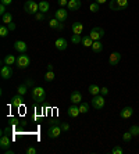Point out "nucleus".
I'll return each mask as SVG.
<instances>
[{
    "mask_svg": "<svg viewBox=\"0 0 139 154\" xmlns=\"http://www.w3.org/2000/svg\"><path fill=\"white\" fill-rule=\"evenodd\" d=\"M31 96H32L33 101H36V103H43L45 99H46V92H45V89L40 88V86H35V88H32V90H31Z\"/></svg>",
    "mask_w": 139,
    "mask_h": 154,
    "instance_id": "f257e3e1",
    "label": "nucleus"
},
{
    "mask_svg": "<svg viewBox=\"0 0 139 154\" xmlns=\"http://www.w3.org/2000/svg\"><path fill=\"white\" fill-rule=\"evenodd\" d=\"M24 11L27 14L36 15L39 13V3H36L33 0H27L24 3Z\"/></svg>",
    "mask_w": 139,
    "mask_h": 154,
    "instance_id": "f03ea898",
    "label": "nucleus"
},
{
    "mask_svg": "<svg viewBox=\"0 0 139 154\" xmlns=\"http://www.w3.org/2000/svg\"><path fill=\"white\" fill-rule=\"evenodd\" d=\"M109 8L113 11H121L128 8V0H110Z\"/></svg>",
    "mask_w": 139,
    "mask_h": 154,
    "instance_id": "7ed1b4c3",
    "label": "nucleus"
},
{
    "mask_svg": "<svg viewBox=\"0 0 139 154\" xmlns=\"http://www.w3.org/2000/svg\"><path fill=\"white\" fill-rule=\"evenodd\" d=\"M17 67L18 68H21V69H25V68H28L29 65H31V57H29L27 53H22L21 56H18L17 58Z\"/></svg>",
    "mask_w": 139,
    "mask_h": 154,
    "instance_id": "20e7f679",
    "label": "nucleus"
},
{
    "mask_svg": "<svg viewBox=\"0 0 139 154\" xmlns=\"http://www.w3.org/2000/svg\"><path fill=\"white\" fill-rule=\"evenodd\" d=\"M90 104H92V107L95 108V110H103L104 106H106L104 96H103V94H96V96H93Z\"/></svg>",
    "mask_w": 139,
    "mask_h": 154,
    "instance_id": "39448f33",
    "label": "nucleus"
},
{
    "mask_svg": "<svg viewBox=\"0 0 139 154\" xmlns=\"http://www.w3.org/2000/svg\"><path fill=\"white\" fill-rule=\"evenodd\" d=\"M61 132H63V129H61L58 122L57 124H52L49 131H47V136H49L50 139H57V137L61 135Z\"/></svg>",
    "mask_w": 139,
    "mask_h": 154,
    "instance_id": "423d86ee",
    "label": "nucleus"
},
{
    "mask_svg": "<svg viewBox=\"0 0 139 154\" xmlns=\"http://www.w3.org/2000/svg\"><path fill=\"white\" fill-rule=\"evenodd\" d=\"M89 36L93 39V42H95V40H102L104 38V29L100 28V26H95L89 32Z\"/></svg>",
    "mask_w": 139,
    "mask_h": 154,
    "instance_id": "0eeeda50",
    "label": "nucleus"
},
{
    "mask_svg": "<svg viewBox=\"0 0 139 154\" xmlns=\"http://www.w3.org/2000/svg\"><path fill=\"white\" fill-rule=\"evenodd\" d=\"M120 61H121V53H118V51H113V53L109 56V64H110L111 67L118 65Z\"/></svg>",
    "mask_w": 139,
    "mask_h": 154,
    "instance_id": "6e6552de",
    "label": "nucleus"
},
{
    "mask_svg": "<svg viewBox=\"0 0 139 154\" xmlns=\"http://www.w3.org/2000/svg\"><path fill=\"white\" fill-rule=\"evenodd\" d=\"M0 76L3 79H10L11 76H13V69H11V65H6L3 64V67H2V69H0Z\"/></svg>",
    "mask_w": 139,
    "mask_h": 154,
    "instance_id": "1a4fd4ad",
    "label": "nucleus"
},
{
    "mask_svg": "<svg viewBox=\"0 0 139 154\" xmlns=\"http://www.w3.org/2000/svg\"><path fill=\"white\" fill-rule=\"evenodd\" d=\"M11 146V139L8 137V135H2V137H0V149L2 150H7V149H10Z\"/></svg>",
    "mask_w": 139,
    "mask_h": 154,
    "instance_id": "9d476101",
    "label": "nucleus"
},
{
    "mask_svg": "<svg viewBox=\"0 0 139 154\" xmlns=\"http://www.w3.org/2000/svg\"><path fill=\"white\" fill-rule=\"evenodd\" d=\"M67 114H68V117H71V118H77V117L81 114V111H79V106H77V104H71V106L67 108Z\"/></svg>",
    "mask_w": 139,
    "mask_h": 154,
    "instance_id": "9b49d317",
    "label": "nucleus"
},
{
    "mask_svg": "<svg viewBox=\"0 0 139 154\" xmlns=\"http://www.w3.org/2000/svg\"><path fill=\"white\" fill-rule=\"evenodd\" d=\"M54 47H56L57 50H60V51H64L65 49L68 47V43H67V40H65L64 38H57L56 42H54Z\"/></svg>",
    "mask_w": 139,
    "mask_h": 154,
    "instance_id": "f8f14e48",
    "label": "nucleus"
},
{
    "mask_svg": "<svg viewBox=\"0 0 139 154\" xmlns=\"http://www.w3.org/2000/svg\"><path fill=\"white\" fill-rule=\"evenodd\" d=\"M14 49L15 51H18V53H27V50H28V45L24 42V40H17V42L14 43Z\"/></svg>",
    "mask_w": 139,
    "mask_h": 154,
    "instance_id": "ddd939ff",
    "label": "nucleus"
},
{
    "mask_svg": "<svg viewBox=\"0 0 139 154\" xmlns=\"http://www.w3.org/2000/svg\"><path fill=\"white\" fill-rule=\"evenodd\" d=\"M49 26L52 29H56V31H63L64 29V22H60L57 18H52L49 22Z\"/></svg>",
    "mask_w": 139,
    "mask_h": 154,
    "instance_id": "4468645a",
    "label": "nucleus"
},
{
    "mask_svg": "<svg viewBox=\"0 0 139 154\" xmlns=\"http://www.w3.org/2000/svg\"><path fill=\"white\" fill-rule=\"evenodd\" d=\"M67 17H68V13H67V11H65L63 7L54 11V18H57L60 22H64L65 20H67Z\"/></svg>",
    "mask_w": 139,
    "mask_h": 154,
    "instance_id": "2eb2a0df",
    "label": "nucleus"
},
{
    "mask_svg": "<svg viewBox=\"0 0 139 154\" xmlns=\"http://www.w3.org/2000/svg\"><path fill=\"white\" fill-rule=\"evenodd\" d=\"M132 115H134V108L132 107H124L120 111V117L122 119H128V118H131Z\"/></svg>",
    "mask_w": 139,
    "mask_h": 154,
    "instance_id": "dca6fc26",
    "label": "nucleus"
},
{
    "mask_svg": "<svg viewBox=\"0 0 139 154\" xmlns=\"http://www.w3.org/2000/svg\"><path fill=\"white\" fill-rule=\"evenodd\" d=\"M70 101H71L72 104H79L82 101V94L79 90H74L71 93V96H70Z\"/></svg>",
    "mask_w": 139,
    "mask_h": 154,
    "instance_id": "f3484780",
    "label": "nucleus"
},
{
    "mask_svg": "<svg viewBox=\"0 0 139 154\" xmlns=\"http://www.w3.org/2000/svg\"><path fill=\"white\" fill-rule=\"evenodd\" d=\"M11 104H13L14 107H21L22 104H24V96L17 93L15 96H13V99H11Z\"/></svg>",
    "mask_w": 139,
    "mask_h": 154,
    "instance_id": "a211bd4d",
    "label": "nucleus"
},
{
    "mask_svg": "<svg viewBox=\"0 0 139 154\" xmlns=\"http://www.w3.org/2000/svg\"><path fill=\"white\" fill-rule=\"evenodd\" d=\"M68 10H71V11H77L81 8V0H70L68 2Z\"/></svg>",
    "mask_w": 139,
    "mask_h": 154,
    "instance_id": "6ab92c4d",
    "label": "nucleus"
},
{
    "mask_svg": "<svg viewBox=\"0 0 139 154\" xmlns=\"http://www.w3.org/2000/svg\"><path fill=\"white\" fill-rule=\"evenodd\" d=\"M71 28H72V33H75V35H81L82 31H84V25H82V22H74Z\"/></svg>",
    "mask_w": 139,
    "mask_h": 154,
    "instance_id": "aec40b11",
    "label": "nucleus"
},
{
    "mask_svg": "<svg viewBox=\"0 0 139 154\" xmlns=\"http://www.w3.org/2000/svg\"><path fill=\"white\" fill-rule=\"evenodd\" d=\"M3 64H6V65H13V64H15L17 63V58H15V56H11V54H8V56H4V58H3V61H2Z\"/></svg>",
    "mask_w": 139,
    "mask_h": 154,
    "instance_id": "412c9836",
    "label": "nucleus"
},
{
    "mask_svg": "<svg viewBox=\"0 0 139 154\" xmlns=\"http://www.w3.org/2000/svg\"><path fill=\"white\" fill-rule=\"evenodd\" d=\"M50 10V3L49 2H46V0H42V2H39V11L40 13H47V11Z\"/></svg>",
    "mask_w": 139,
    "mask_h": 154,
    "instance_id": "4be33fe9",
    "label": "nucleus"
},
{
    "mask_svg": "<svg viewBox=\"0 0 139 154\" xmlns=\"http://www.w3.org/2000/svg\"><path fill=\"white\" fill-rule=\"evenodd\" d=\"M92 50H93V53H102V50H103V43L100 42V40H95L92 45Z\"/></svg>",
    "mask_w": 139,
    "mask_h": 154,
    "instance_id": "5701e85b",
    "label": "nucleus"
},
{
    "mask_svg": "<svg viewBox=\"0 0 139 154\" xmlns=\"http://www.w3.org/2000/svg\"><path fill=\"white\" fill-rule=\"evenodd\" d=\"M82 46H85V47H92V45H93V39L90 38L89 35H86V36H84L82 38Z\"/></svg>",
    "mask_w": 139,
    "mask_h": 154,
    "instance_id": "b1692460",
    "label": "nucleus"
},
{
    "mask_svg": "<svg viewBox=\"0 0 139 154\" xmlns=\"http://www.w3.org/2000/svg\"><path fill=\"white\" fill-rule=\"evenodd\" d=\"M2 22L4 25H8L10 22H13V14L11 13H6L4 15H2Z\"/></svg>",
    "mask_w": 139,
    "mask_h": 154,
    "instance_id": "393cba45",
    "label": "nucleus"
},
{
    "mask_svg": "<svg viewBox=\"0 0 139 154\" xmlns=\"http://www.w3.org/2000/svg\"><path fill=\"white\" fill-rule=\"evenodd\" d=\"M88 92H89L92 96H96V94H100V88L97 85H89Z\"/></svg>",
    "mask_w": 139,
    "mask_h": 154,
    "instance_id": "a878e982",
    "label": "nucleus"
},
{
    "mask_svg": "<svg viewBox=\"0 0 139 154\" xmlns=\"http://www.w3.org/2000/svg\"><path fill=\"white\" fill-rule=\"evenodd\" d=\"M79 111H81V114H86V112L89 111V104L86 103V101H81L79 103Z\"/></svg>",
    "mask_w": 139,
    "mask_h": 154,
    "instance_id": "bb28decb",
    "label": "nucleus"
},
{
    "mask_svg": "<svg viewBox=\"0 0 139 154\" xmlns=\"http://www.w3.org/2000/svg\"><path fill=\"white\" fill-rule=\"evenodd\" d=\"M27 92H28V85H27V83H22V85H20L17 88V93L22 94V96H25Z\"/></svg>",
    "mask_w": 139,
    "mask_h": 154,
    "instance_id": "cd10ccee",
    "label": "nucleus"
},
{
    "mask_svg": "<svg viewBox=\"0 0 139 154\" xmlns=\"http://www.w3.org/2000/svg\"><path fill=\"white\" fill-rule=\"evenodd\" d=\"M54 78H56V75H54L53 71H47L45 74V81L46 82H52V81H54Z\"/></svg>",
    "mask_w": 139,
    "mask_h": 154,
    "instance_id": "c85d7f7f",
    "label": "nucleus"
},
{
    "mask_svg": "<svg viewBox=\"0 0 139 154\" xmlns=\"http://www.w3.org/2000/svg\"><path fill=\"white\" fill-rule=\"evenodd\" d=\"M8 31H10V29H8L7 25H2L0 26V36H2V38H6V36L8 35Z\"/></svg>",
    "mask_w": 139,
    "mask_h": 154,
    "instance_id": "c756f323",
    "label": "nucleus"
},
{
    "mask_svg": "<svg viewBox=\"0 0 139 154\" xmlns=\"http://www.w3.org/2000/svg\"><path fill=\"white\" fill-rule=\"evenodd\" d=\"M132 137H134V136H132L131 131H127V132L122 133V140H124V142H127V143H128V142H131Z\"/></svg>",
    "mask_w": 139,
    "mask_h": 154,
    "instance_id": "7c9ffc66",
    "label": "nucleus"
},
{
    "mask_svg": "<svg viewBox=\"0 0 139 154\" xmlns=\"http://www.w3.org/2000/svg\"><path fill=\"white\" fill-rule=\"evenodd\" d=\"M129 131H131V133H132V136L134 137L139 136V125H132L131 128H129Z\"/></svg>",
    "mask_w": 139,
    "mask_h": 154,
    "instance_id": "2f4dec72",
    "label": "nucleus"
},
{
    "mask_svg": "<svg viewBox=\"0 0 139 154\" xmlns=\"http://www.w3.org/2000/svg\"><path fill=\"white\" fill-rule=\"evenodd\" d=\"M71 42L74 43V45H79V43L82 42V38H81V35H72L71 36Z\"/></svg>",
    "mask_w": 139,
    "mask_h": 154,
    "instance_id": "473e14b6",
    "label": "nucleus"
},
{
    "mask_svg": "<svg viewBox=\"0 0 139 154\" xmlns=\"http://www.w3.org/2000/svg\"><path fill=\"white\" fill-rule=\"evenodd\" d=\"M89 10L92 11V13H97V11L100 10V4L95 2V3H92V4L89 6Z\"/></svg>",
    "mask_w": 139,
    "mask_h": 154,
    "instance_id": "72a5a7b5",
    "label": "nucleus"
},
{
    "mask_svg": "<svg viewBox=\"0 0 139 154\" xmlns=\"http://www.w3.org/2000/svg\"><path fill=\"white\" fill-rule=\"evenodd\" d=\"M122 153H124V150L120 146H114L111 149V154H122Z\"/></svg>",
    "mask_w": 139,
    "mask_h": 154,
    "instance_id": "f704fd0d",
    "label": "nucleus"
},
{
    "mask_svg": "<svg viewBox=\"0 0 139 154\" xmlns=\"http://www.w3.org/2000/svg\"><path fill=\"white\" fill-rule=\"evenodd\" d=\"M58 124H60L61 129H63L64 132H67V131H70V125H68V124H64V122H58Z\"/></svg>",
    "mask_w": 139,
    "mask_h": 154,
    "instance_id": "c9c22d12",
    "label": "nucleus"
},
{
    "mask_svg": "<svg viewBox=\"0 0 139 154\" xmlns=\"http://www.w3.org/2000/svg\"><path fill=\"white\" fill-rule=\"evenodd\" d=\"M38 153V150H36L35 147H28L27 149V154H36Z\"/></svg>",
    "mask_w": 139,
    "mask_h": 154,
    "instance_id": "e433bc0d",
    "label": "nucleus"
},
{
    "mask_svg": "<svg viewBox=\"0 0 139 154\" xmlns=\"http://www.w3.org/2000/svg\"><path fill=\"white\" fill-rule=\"evenodd\" d=\"M100 94L107 96V94H109V88H100Z\"/></svg>",
    "mask_w": 139,
    "mask_h": 154,
    "instance_id": "4c0bfd02",
    "label": "nucleus"
},
{
    "mask_svg": "<svg viewBox=\"0 0 139 154\" xmlns=\"http://www.w3.org/2000/svg\"><path fill=\"white\" fill-rule=\"evenodd\" d=\"M6 7L7 6H4V4H0V15H4L7 11H6Z\"/></svg>",
    "mask_w": 139,
    "mask_h": 154,
    "instance_id": "58836bf2",
    "label": "nucleus"
},
{
    "mask_svg": "<svg viewBox=\"0 0 139 154\" xmlns=\"http://www.w3.org/2000/svg\"><path fill=\"white\" fill-rule=\"evenodd\" d=\"M35 18L38 21H42V20H45V14H43V13H38V14L35 15Z\"/></svg>",
    "mask_w": 139,
    "mask_h": 154,
    "instance_id": "ea45409f",
    "label": "nucleus"
},
{
    "mask_svg": "<svg viewBox=\"0 0 139 154\" xmlns=\"http://www.w3.org/2000/svg\"><path fill=\"white\" fill-rule=\"evenodd\" d=\"M68 2L70 0H58V4H60L61 7H65V6H68Z\"/></svg>",
    "mask_w": 139,
    "mask_h": 154,
    "instance_id": "a19ab883",
    "label": "nucleus"
},
{
    "mask_svg": "<svg viewBox=\"0 0 139 154\" xmlns=\"http://www.w3.org/2000/svg\"><path fill=\"white\" fill-rule=\"evenodd\" d=\"M2 2V4H4V6H10L11 3H13V0H0Z\"/></svg>",
    "mask_w": 139,
    "mask_h": 154,
    "instance_id": "79ce46f5",
    "label": "nucleus"
},
{
    "mask_svg": "<svg viewBox=\"0 0 139 154\" xmlns=\"http://www.w3.org/2000/svg\"><path fill=\"white\" fill-rule=\"evenodd\" d=\"M7 26H8V29H10V31H14V29H15V24H14V22H10Z\"/></svg>",
    "mask_w": 139,
    "mask_h": 154,
    "instance_id": "37998d69",
    "label": "nucleus"
},
{
    "mask_svg": "<svg viewBox=\"0 0 139 154\" xmlns=\"http://www.w3.org/2000/svg\"><path fill=\"white\" fill-rule=\"evenodd\" d=\"M25 83H27L28 86H33V83H35V82H33V79H27V82H25Z\"/></svg>",
    "mask_w": 139,
    "mask_h": 154,
    "instance_id": "c03bdc74",
    "label": "nucleus"
},
{
    "mask_svg": "<svg viewBox=\"0 0 139 154\" xmlns=\"http://www.w3.org/2000/svg\"><path fill=\"white\" fill-rule=\"evenodd\" d=\"M96 3H99V4H104V3H107V0H95Z\"/></svg>",
    "mask_w": 139,
    "mask_h": 154,
    "instance_id": "a18cd8bd",
    "label": "nucleus"
},
{
    "mask_svg": "<svg viewBox=\"0 0 139 154\" xmlns=\"http://www.w3.org/2000/svg\"><path fill=\"white\" fill-rule=\"evenodd\" d=\"M4 153H6V154H14V151L10 150V149H7V150H4Z\"/></svg>",
    "mask_w": 139,
    "mask_h": 154,
    "instance_id": "49530a36",
    "label": "nucleus"
},
{
    "mask_svg": "<svg viewBox=\"0 0 139 154\" xmlns=\"http://www.w3.org/2000/svg\"><path fill=\"white\" fill-rule=\"evenodd\" d=\"M47 71H53V65L52 64H47Z\"/></svg>",
    "mask_w": 139,
    "mask_h": 154,
    "instance_id": "de8ad7c7",
    "label": "nucleus"
}]
</instances>
